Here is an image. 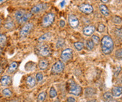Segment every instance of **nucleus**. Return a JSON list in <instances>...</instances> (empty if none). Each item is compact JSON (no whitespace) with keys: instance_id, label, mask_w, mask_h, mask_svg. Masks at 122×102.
Returning <instances> with one entry per match:
<instances>
[{"instance_id":"nucleus-25","label":"nucleus","mask_w":122,"mask_h":102,"mask_svg":"<svg viewBox=\"0 0 122 102\" xmlns=\"http://www.w3.org/2000/svg\"><path fill=\"white\" fill-rule=\"evenodd\" d=\"M74 47L76 48V49L77 51H81L83 49V48H84V44H83V42H76L74 43Z\"/></svg>"},{"instance_id":"nucleus-29","label":"nucleus","mask_w":122,"mask_h":102,"mask_svg":"<svg viewBox=\"0 0 122 102\" xmlns=\"http://www.w3.org/2000/svg\"><path fill=\"white\" fill-rule=\"evenodd\" d=\"M2 94H3L4 96H6V97H9V96H10V95H12V93H11V91H10L9 89H5L2 91Z\"/></svg>"},{"instance_id":"nucleus-37","label":"nucleus","mask_w":122,"mask_h":102,"mask_svg":"<svg viewBox=\"0 0 122 102\" xmlns=\"http://www.w3.org/2000/svg\"><path fill=\"white\" fill-rule=\"evenodd\" d=\"M61 7L62 8V7H64V5H65V0H64V1H62L61 2Z\"/></svg>"},{"instance_id":"nucleus-40","label":"nucleus","mask_w":122,"mask_h":102,"mask_svg":"<svg viewBox=\"0 0 122 102\" xmlns=\"http://www.w3.org/2000/svg\"><path fill=\"white\" fill-rule=\"evenodd\" d=\"M7 0H0V5L1 4H2V3H4L5 2H6Z\"/></svg>"},{"instance_id":"nucleus-22","label":"nucleus","mask_w":122,"mask_h":102,"mask_svg":"<svg viewBox=\"0 0 122 102\" xmlns=\"http://www.w3.org/2000/svg\"><path fill=\"white\" fill-rule=\"evenodd\" d=\"M86 46L87 48V49L88 50H92L94 49V42L92 41V40H86Z\"/></svg>"},{"instance_id":"nucleus-16","label":"nucleus","mask_w":122,"mask_h":102,"mask_svg":"<svg viewBox=\"0 0 122 102\" xmlns=\"http://www.w3.org/2000/svg\"><path fill=\"white\" fill-rule=\"evenodd\" d=\"M36 79L32 76H29L26 78V83H27L30 87H34L36 85Z\"/></svg>"},{"instance_id":"nucleus-19","label":"nucleus","mask_w":122,"mask_h":102,"mask_svg":"<svg viewBox=\"0 0 122 102\" xmlns=\"http://www.w3.org/2000/svg\"><path fill=\"white\" fill-rule=\"evenodd\" d=\"M14 27V23L13 22V20L10 18H8L5 23V28L7 29H12Z\"/></svg>"},{"instance_id":"nucleus-18","label":"nucleus","mask_w":122,"mask_h":102,"mask_svg":"<svg viewBox=\"0 0 122 102\" xmlns=\"http://www.w3.org/2000/svg\"><path fill=\"white\" fill-rule=\"evenodd\" d=\"M48 66H49V62L47 60H41L38 64L39 69H41V70H44V69H47Z\"/></svg>"},{"instance_id":"nucleus-7","label":"nucleus","mask_w":122,"mask_h":102,"mask_svg":"<svg viewBox=\"0 0 122 102\" xmlns=\"http://www.w3.org/2000/svg\"><path fill=\"white\" fill-rule=\"evenodd\" d=\"M73 57V51L71 49H66L63 50L61 54V60L62 62H67Z\"/></svg>"},{"instance_id":"nucleus-1","label":"nucleus","mask_w":122,"mask_h":102,"mask_svg":"<svg viewBox=\"0 0 122 102\" xmlns=\"http://www.w3.org/2000/svg\"><path fill=\"white\" fill-rule=\"evenodd\" d=\"M114 48L112 39L108 35L104 36L101 40V50L104 55H109Z\"/></svg>"},{"instance_id":"nucleus-15","label":"nucleus","mask_w":122,"mask_h":102,"mask_svg":"<svg viewBox=\"0 0 122 102\" xmlns=\"http://www.w3.org/2000/svg\"><path fill=\"white\" fill-rule=\"evenodd\" d=\"M99 9L100 10V12H101V14L103 16H105V17H107V16L109 15V10L105 5H100L99 6Z\"/></svg>"},{"instance_id":"nucleus-5","label":"nucleus","mask_w":122,"mask_h":102,"mask_svg":"<svg viewBox=\"0 0 122 102\" xmlns=\"http://www.w3.org/2000/svg\"><path fill=\"white\" fill-rule=\"evenodd\" d=\"M64 69H65V64H64V63L60 60L57 61L53 64V66H52V69H51V73L52 74H60L61 72H62Z\"/></svg>"},{"instance_id":"nucleus-21","label":"nucleus","mask_w":122,"mask_h":102,"mask_svg":"<svg viewBox=\"0 0 122 102\" xmlns=\"http://www.w3.org/2000/svg\"><path fill=\"white\" fill-rule=\"evenodd\" d=\"M51 36H52L51 33H46V34H43L41 37H39L38 41H39L40 42H44V41H46V40H48L50 38Z\"/></svg>"},{"instance_id":"nucleus-11","label":"nucleus","mask_w":122,"mask_h":102,"mask_svg":"<svg viewBox=\"0 0 122 102\" xmlns=\"http://www.w3.org/2000/svg\"><path fill=\"white\" fill-rule=\"evenodd\" d=\"M95 31V27L94 25H88L83 28V34L86 36H90Z\"/></svg>"},{"instance_id":"nucleus-30","label":"nucleus","mask_w":122,"mask_h":102,"mask_svg":"<svg viewBox=\"0 0 122 102\" xmlns=\"http://www.w3.org/2000/svg\"><path fill=\"white\" fill-rule=\"evenodd\" d=\"M44 78V76H43V74L41 73V72H38L36 74V76H35V79L38 82H41L42 81V80Z\"/></svg>"},{"instance_id":"nucleus-24","label":"nucleus","mask_w":122,"mask_h":102,"mask_svg":"<svg viewBox=\"0 0 122 102\" xmlns=\"http://www.w3.org/2000/svg\"><path fill=\"white\" fill-rule=\"evenodd\" d=\"M46 93L42 92L38 96V102H44V101L46 99Z\"/></svg>"},{"instance_id":"nucleus-43","label":"nucleus","mask_w":122,"mask_h":102,"mask_svg":"<svg viewBox=\"0 0 122 102\" xmlns=\"http://www.w3.org/2000/svg\"><path fill=\"white\" fill-rule=\"evenodd\" d=\"M115 102H119V101H115Z\"/></svg>"},{"instance_id":"nucleus-12","label":"nucleus","mask_w":122,"mask_h":102,"mask_svg":"<svg viewBox=\"0 0 122 102\" xmlns=\"http://www.w3.org/2000/svg\"><path fill=\"white\" fill-rule=\"evenodd\" d=\"M0 83H1L2 86L7 87V86L10 85V83H11V78L8 75H4L0 79Z\"/></svg>"},{"instance_id":"nucleus-14","label":"nucleus","mask_w":122,"mask_h":102,"mask_svg":"<svg viewBox=\"0 0 122 102\" xmlns=\"http://www.w3.org/2000/svg\"><path fill=\"white\" fill-rule=\"evenodd\" d=\"M112 95L114 97H118L122 94V87H115L112 90Z\"/></svg>"},{"instance_id":"nucleus-23","label":"nucleus","mask_w":122,"mask_h":102,"mask_svg":"<svg viewBox=\"0 0 122 102\" xmlns=\"http://www.w3.org/2000/svg\"><path fill=\"white\" fill-rule=\"evenodd\" d=\"M6 41H7V38L6 36L0 34V47H3L6 44Z\"/></svg>"},{"instance_id":"nucleus-20","label":"nucleus","mask_w":122,"mask_h":102,"mask_svg":"<svg viewBox=\"0 0 122 102\" xmlns=\"http://www.w3.org/2000/svg\"><path fill=\"white\" fill-rule=\"evenodd\" d=\"M31 15H32V14L31 13H29V12H26V14L24 15V17L21 19L20 21H19V23L20 24H23V23H26L27 21L31 18Z\"/></svg>"},{"instance_id":"nucleus-27","label":"nucleus","mask_w":122,"mask_h":102,"mask_svg":"<svg viewBox=\"0 0 122 102\" xmlns=\"http://www.w3.org/2000/svg\"><path fill=\"white\" fill-rule=\"evenodd\" d=\"M50 96L51 98H54L57 96V92L54 87H51L50 89Z\"/></svg>"},{"instance_id":"nucleus-17","label":"nucleus","mask_w":122,"mask_h":102,"mask_svg":"<svg viewBox=\"0 0 122 102\" xmlns=\"http://www.w3.org/2000/svg\"><path fill=\"white\" fill-rule=\"evenodd\" d=\"M18 67V63L17 62H12L10 64L8 69V72L9 73H14V71H16V69Z\"/></svg>"},{"instance_id":"nucleus-28","label":"nucleus","mask_w":122,"mask_h":102,"mask_svg":"<svg viewBox=\"0 0 122 102\" xmlns=\"http://www.w3.org/2000/svg\"><path fill=\"white\" fill-rule=\"evenodd\" d=\"M65 45V40L62 39H59L56 42V47L58 49H60V48H62Z\"/></svg>"},{"instance_id":"nucleus-8","label":"nucleus","mask_w":122,"mask_h":102,"mask_svg":"<svg viewBox=\"0 0 122 102\" xmlns=\"http://www.w3.org/2000/svg\"><path fill=\"white\" fill-rule=\"evenodd\" d=\"M48 7V5L46 4V3H40V4H38L35 5L34 7H32L31 10V14H38V13H41L42 11H44V10H46Z\"/></svg>"},{"instance_id":"nucleus-10","label":"nucleus","mask_w":122,"mask_h":102,"mask_svg":"<svg viewBox=\"0 0 122 102\" xmlns=\"http://www.w3.org/2000/svg\"><path fill=\"white\" fill-rule=\"evenodd\" d=\"M68 23L73 28H76L79 25V19L75 15H70L68 17Z\"/></svg>"},{"instance_id":"nucleus-9","label":"nucleus","mask_w":122,"mask_h":102,"mask_svg":"<svg viewBox=\"0 0 122 102\" xmlns=\"http://www.w3.org/2000/svg\"><path fill=\"white\" fill-rule=\"evenodd\" d=\"M79 9L80 10V11L86 14H90L93 12V7L92 5L88 4H82L79 5Z\"/></svg>"},{"instance_id":"nucleus-3","label":"nucleus","mask_w":122,"mask_h":102,"mask_svg":"<svg viewBox=\"0 0 122 102\" xmlns=\"http://www.w3.org/2000/svg\"><path fill=\"white\" fill-rule=\"evenodd\" d=\"M68 92L74 95H79L82 92V88L73 80H71L68 83Z\"/></svg>"},{"instance_id":"nucleus-2","label":"nucleus","mask_w":122,"mask_h":102,"mask_svg":"<svg viewBox=\"0 0 122 102\" xmlns=\"http://www.w3.org/2000/svg\"><path fill=\"white\" fill-rule=\"evenodd\" d=\"M35 51L38 55L41 57H49L51 55V49L48 45L40 44L35 49Z\"/></svg>"},{"instance_id":"nucleus-36","label":"nucleus","mask_w":122,"mask_h":102,"mask_svg":"<svg viewBox=\"0 0 122 102\" xmlns=\"http://www.w3.org/2000/svg\"><path fill=\"white\" fill-rule=\"evenodd\" d=\"M67 102H76V99L72 97H69L67 99Z\"/></svg>"},{"instance_id":"nucleus-41","label":"nucleus","mask_w":122,"mask_h":102,"mask_svg":"<svg viewBox=\"0 0 122 102\" xmlns=\"http://www.w3.org/2000/svg\"><path fill=\"white\" fill-rule=\"evenodd\" d=\"M2 55V49H1V47H0V56H1Z\"/></svg>"},{"instance_id":"nucleus-31","label":"nucleus","mask_w":122,"mask_h":102,"mask_svg":"<svg viewBox=\"0 0 122 102\" xmlns=\"http://www.w3.org/2000/svg\"><path fill=\"white\" fill-rule=\"evenodd\" d=\"M115 57H117L118 60H122V49H120L116 51Z\"/></svg>"},{"instance_id":"nucleus-32","label":"nucleus","mask_w":122,"mask_h":102,"mask_svg":"<svg viewBox=\"0 0 122 102\" xmlns=\"http://www.w3.org/2000/svg\"><path fill=\"white\" fill-rule=\"evenodd\" d=\"M92 40L94 42V44H98L100 42V38H99V37L97 35H93L92 37Z\"/></svg>"},{"instance_id":"nucleus-33","label":"nucleus","mask_w":122,"mask_h":102,"mask_svg":"<svg viewBox=\"0 0 122 102\" xmlns=\"http://www.w3.org/2000/svg\"><path fill=\"white\" fill-rule=\"evenodd\" d=\"M104 30H105V25H103V24H100L99 25H98V28H97V31H99V32H103V31H104Z\"/></svg>"},{"instance_id":"nucleus-26","label":"nucleus","mask_w":122,"mask_h":102,"mask_svg":"<svg viewBox=\"0 0 122 102\" xmlns=\"http://www.w3.org/2000/svg\"><path fill=\"white\" fill-rule=\"evenodd\" d=\"M103 97L104 101H110V100H112V99L113 95H112V94L111 93L107 92V93H106L103 94Z\"/></svg>"},{"instance_id":"nucleus-4","label":"nucleus","mask_w":122,"mask_h":102,"mask_svg":"<svg viewBox=\"0 0 122 102\" xmlns=\"http://www.w3.org/2000/svg\"><path fill=\"white\" fill-rule=\"evenodd\" d=\"M55 20V14L53 13H48L44 15V17L42 19V26L44 28L50 26L53 23Z\"/></svg>"},{"instance_id":"nucleus-35","label":"nucleus","mask_w":122,"mask_h":102,"mask_svg":"<svg viewBox=\"0 0 122 102\" xmlns=\"http://www.w3.org/2000/svg\"><path fill=\"white\" fill-rule=\"evenodd\" d=\"M59 25H60L61 28H64V27L65 26V20L61 19L60 22H59Z\"/></svg>"},{"instance_id":"nucleus-13","label":"nucleus","mask_w":122,"mask_h":102,"mask_svg":"<svg viewBox=\"0 0 122 102\" xmlns=\"http://www.w3.org/2000/svg\"><path fill=\"white\" fill-rule=\"evenodd\" d=\"M25 14H26L25 10H17V11L15 12L14 17H15L16 20H17V22H19V21L24 17V15Z\"/></svg>"},{"instance_id":"nucleus-34","label":"nucleus","mask_w":122,"mask_h":102,"mask_svg":"<svg viewBox=\"0 0 122 102\" xmlns=\"http://www.w3.org/2000/svg\"><path fill=\"white\" fill-rule=\"evenodd\" d=\"M113 22L115 23H116V24H119L121 22V19L120 17H115L113 19Z\"/></svg>"},{"instance_id":"nucleus-38","label":"nucleus","mask_w":122,"mask_h":102,"mask_svg":"<svg viewBox=\"0 0 122 102\" xmlns=\"http://www.w3.org/2000/svg\"><path fill=\"white\" fill-rule=\"evenodd\" d=\"M2 72H3V68H2V66L1 65V63H0V74H1Z\"/></svg>"},{"instance_id":"nucleus-6","label":"nucleus","mask_w":122,"mask_h":102,"mask_svg":"<svg viewBox=\"0 0 122 102\" xmlns=\"http://www.w3.org/2000/svg\"><path fill=\"white\" fill-rule=\"evenodd\" d=\"M33 27H34L33 23H26L22 28V29L20 30V37H23V38L27 37L29 35V34L30 33V31H31V29L33 28Z\"/></svg>"},{"instance_id":"nucleus-42","label":"nucleus","mask_w":122,"mask_h":102,"mask_svg":"<svg viewBox=\"0 0 122 102\" xmlns=\"http://www.w3.org/2000/svg\"><path fill=\"white\" fill-rule=\"evenodd\" d=\"M0 27H1V19H0Z\"/></svg>"},{"instance_id":"nucleus-39","label":"nucleus","mask_w":122,"mask_h":102,"mask_svg":"<svg viewBox=\"0 0 122 102\" xmlns=\"http://www.w3.org/2000/svg\"><path fill=\"white\" fill-rule=\"evenodd\" d=\"M103 3H107L109 2V0H100Z\"/></svg>"}]
</instances>
